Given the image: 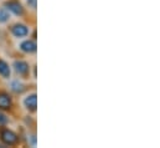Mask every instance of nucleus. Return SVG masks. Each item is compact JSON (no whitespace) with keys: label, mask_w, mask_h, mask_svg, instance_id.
I'll list each match as a JSON object with an SVG mask.
<instances>
[{"label":"nucleus","mask_w":160,"mask_h":148,"mask_svg":"<svg viewBox=\"0 0 160 148\" xmlns=\"http://www.w3.org/2000/svg\"><path fill=\"white\" fill-rule=\"evenodd\" d=\"M24 105L28 110L30 111H36V107H38V96L36 93H31L29 95L28 97H25L24 100Z\"/></svg>","instance_id":"7ed1b4c3"},{"label":"nucleus","mask_w":160,"mask_h":148,"mask_svg":"<svg viewBox=\"0 0 160 148\" xmlns=\"http://www.w3.org/2000/svg\"><path fill=\"white\" fill-rule=\"evenodd\" d=\"M14 69L18 74L20 75H26L29 72L30 67H29V64L25 62V61H15L14 62Z\"/></svg>","instance_id":"39448f33"},{"label":"nucleus","mask_w":160,"mask_h":148,"mask_svg":"<svg viewBox=\"0 0 160 148\" xmlns=\"http://www.w3.org/2000/svg\"><path fill=\"white\" fill-rule=\"evenodd\" d=\"M24 85L21 83V82H19V81H14V82H11V90L14 91V92H16V93H20V92H22L24 91Z\"/></svg>","instance_id":"1a4fd4ad"},{"label":"nucleus","mask_w":160,"mask_h":148,"mask_svg":"<svg viewBox=\"0 0 160 148\" xmlns=\"http://www.w3.org/2000/svg\"><path fill=\"white\" fill-rule=\"evenodd\" d=\"M28 3H29V5H31V8H36V0H28Z\"/></svg>","instance_id":"f8f14e48"},{"label":"nucleus","mask_w":160,"mask_h":148,"mask_svg":"<svg viewBox=\"0 0 160 148\" xmlns=\"http://www.w3.org/2000/svg\"><path fill=\"white\" fill-rule=\"evenodd\" d=\"M11 107V97L8 93H0V108L8 110Z\"/></svg>","instance_id":"0eeeda50"},{"label":"nucleus","mask_w":160,"mask_h":148,"mask_svg":"<svg viewBox=\"0 0 160 148\" xmlns=\"http://www.w3.org/2000/svg\"><path fill=\"white\" fill-rule=\"evenodd\" d=\"M6 122H8V117L4 113L0 112V124H5Z\"/></svg>","instance_id":"9b49d317"},{"label":"nucleus","mask_w":160,"mask_h":148,"mask_svg":"<svg viewBox=\"0 0 160 148\" xmlns=\"http://www.w3.org/2000/svg\"><path fill=\"white\" fill-rule=\"evenodd\" d=\"M11 33L12 35L16 37H24L29 34V29L28 26H25L24 24H16L11 28Z\"/></svg>","instance_id":"20e7f679"},{"label":"nucleus","mask_w":160,"mask_h":148,"mask_svg":"<svg viewBox=\"0 0 160 148\" xmlns=\"http://www.w3.org/2000/svg\"><path fill=\"white\" fill-rule=\"evenodd\" d=\"M5 6H6V10L11 11L15 15H22V13H24V8H22V5L18 0H10V1H8L5 4Z\"/></svg>","instance_id":"f03ea898"},{"label":"nucleus","mask_w":160,"mask_h":148,"mask_svg":"<svg viewBox=\"0 0 160 148\" xmlns=\"http://www.w3.org/2000/svg\"><path fill=\"white\" fill-rule=\"evenodd\" d=\"M0 75L5 78H8L10 76V67L4 60H0Z\"/></svg>","instance_id":"6e6552de"},{"label":"nucleus","mask_w":160,"mask_h":148,"mask_svg":"<svg viewBox=\"0 0 160 148\" xmlns=\"http://www.w3.org/2000/svg\"><path fill=\"white\" fill-rule=\"evenodd\" d=\"M0 136H1L2 142H4V143H6V145H9V146L15 145V143L18 142V140H19V138H18V136H16V133H14L12 131L6 130V128L1 130Z\"/></svg>","instance_id":"f257e3e1"},{"label":"nucleus","mask_w":160,"mask_h":148,"mask_svg":"<svg viewBox=\"0 0 160 148\" xmlns=\"http://www.w3.org/2000/svg\"><path fill=\"white\" fill-rule=\"evenodd\" d=\"M20 49H21L24 52H26V54H32V52L36 51V44H35L32 40H26V41L21 42Z\"/></svg>","instance_id":"423d86ee"},{"label":"nucleus","mask_w":160,"mask_h":148,"mask_svg":"<svg viewBox=\"0 0 160 148\" xmlns=\"http://www.w3.org/2000/svg\"><path fill=\"white\" fill-rule=\"evenodd\" d=\"M8 19H9V14H8L6 9H1L0 10V23H5V21H8Z\"/></svg>","instance_id":"9d476101"}]
</instances>
